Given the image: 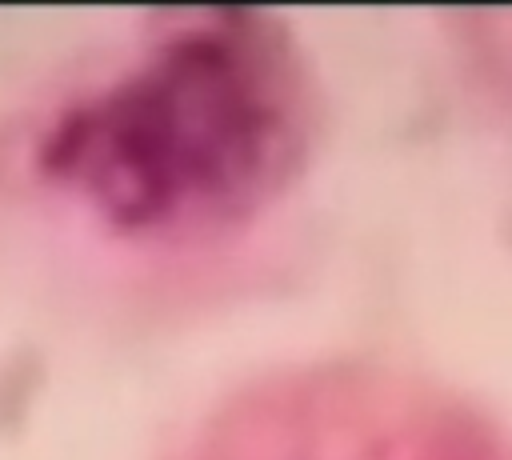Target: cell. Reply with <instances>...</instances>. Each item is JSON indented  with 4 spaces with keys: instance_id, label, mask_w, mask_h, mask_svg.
I'll use <instances>...</instances> for the list:
<instances>
[{
    "instance_id": "cell-1",
    "label": "cell",
    "mask_w": 512,
    "mask_h": 460,
    "mask_svg": "<svg viewBox=\"0 0 512 460\" xmlns=\"http://www.w3.org/2000/svg\"><path fill=\"white\" fill-rule=\"evenodd\" d=\"M272 116L220 48L188 44L60 132L52 160L116 220L152 224L248 192Z\"/></svg>"
}]
</instances>
